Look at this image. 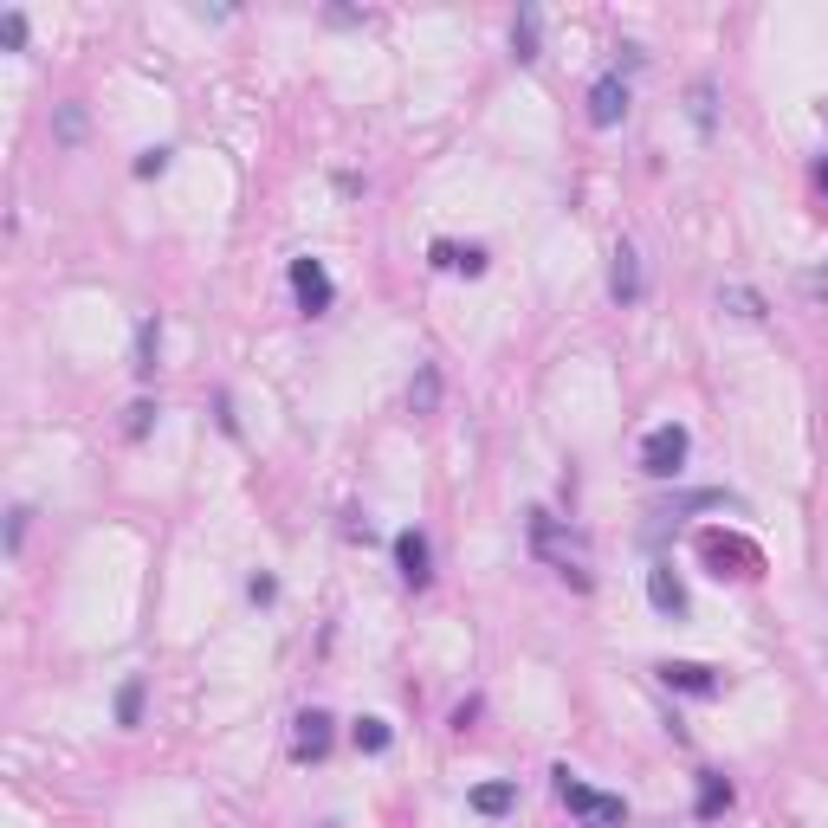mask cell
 <instances>
[{
  "label": "cell",
  "instance_id": "6da1fadb",
  "mask_svg": "<svg viewBox=\"0 0 828 828\" xmlns=\"http://www.w3.org/2000/svg\"><path fill=\"white\" fill-rule=\"evenodd\" d=\"M531 550L550 563V570L563 576L570 589H589V563H583V544L576 537H563V524L550 512H531Z\"/></svg>",
  "mask_w": 828,
  "mask_h": 828
},
{
  "label": "cell",
  "instance_id": "7a4b0ae2",
  "mask_svg": "<svg viewBox=\"0 0 828 828\" xmlns=\"http://www.w3.org/2000/svg\"><path fill=\"white\" fill-rule=\"evenodd\" d=\"M550 777H557V796H563V803H570L589 828H621V822H628V803H621V796H596L583 777H576V770H563V764H557Z\"/></svg>",
  "mask_w": 828,
  "mask_h": 828
},
{
  "label": "cell",
  "instance_id": "3957f363",
  "mask_svg": "<svg viewBox=\"0 0 828 828\" xmlns=\"http://www.w3.org/2000/svg\"><path fill=\"white\" fill-rule=\"evenodd\" d=\"M680 466H686V427H680V421L654 427V434L641 440V473H647V479H673Z\"/></svg>",
  "mask_w": 828,
  "mask_h": 828
},
{
  "label": "cell",
  "instance_id": "277c9868",
  "mask_svg": "<svg viewBox=\"0 0 828 828\" xmlns=\"http://www.w3.org/2000/svg\"><path fill=\"white\" fill-rule=\"evenodd\" d=\"M699 557L712 563V576H757V550L738 544V537H725V531L699 537Z\"/></svg>",
  "mask_w": 828,
  "mask_h": 828
},
{
  "label": "cell",
  "instance_id": "5b68a950",
  "mask_svg": "<svg viewBox=\"0 0 828 828\" xmlns=\"http://www.w3.org/2000/svg\"><path fill=\"white\" fill-rule=\"evenodd\" d=\"M292 292H298V311L305 317H324L330 298H337L330 292V272L317 266V259H292Z\"/></svg>",
  "mask_w": 828,
  "mask_h": 828
},
{
  "label": "cell",
  "instance_id": "8992f818",
  "mask_svg": "<svg viewBox=\"0 0 828 828\" xmlns=\"http://www.w3.org/2000/svg\"><path fill=\"white\" fill-rule=\"evenodd\" d=\"M621 117H628V85H621V72H602L596 85H589V123H596V130H615Z\"/></svg>",
  "mask_w": 828,
  "mask_h": 828
},
{
  "label": "cell",
  "instance_id": "52a82bcc",
  "mask_svg": "<svg viewBox=\"0 0 828 828\" xmlns=\"http://www.w3.org/2000/svg\"><path fill=\"white\" fill-rule=\"evenodd\" d=\"M660 686H673V693H693V699H712L719 693V673L699 667V660H660Z\"/></svg>",
  "mask_w": 828,
  "mask_h": 828
},
{
  "label": "cell",
  "instance_id": "ba28073f",
  "mask_svg": "<svg viewBox=\"0 0 828 828\" xmlns=\"http://www.w3.org/2000/svg\"><path fill=\"white\" fill-rule=\"evenodd\" d=\"M324 751H330V719H324V712H298V719H292V757L317 764Z\"/></svg>",
  "mask_w": 828,
  "mask_h": 828
},
{
  "label": "cell",
  "instance_id": "9c48e42d",
  "mask_svg": "<svg viewBox=\"0 0 828 828\" xmlns=\"http://www.w3.org/2000/svg\"><path fill=\"white\" fill-rule=\"evenodd\" d=\"M395 563H402V583L421 589L427 576H434V570H427V537L421 531H402V537H395Z\"/></svg>",
  "mask_w": 828,
  "mask_h": 828
},
{
  "label": "cell",
  "instance_id": "30bf717a",
  "mask_svg": "<svg viewBox=\"0 0 828 828\" xmlns=\"http://www.w3.org/2000/svg\"><path fill=\"white\" fill-rule=\"evenodd\" d=\"M647 596H654L660 615H686V589H680V576H673L667 563H654V570H647Z\"/></svg>",
  "mask_w": 828,
  "mask_h": 828
},
{
  "label": "cell",
  "instance_id": "8fae6325",
  "mask_svg": "<svg viewBox=\"0 0 828 828\" xmlns=\"http://www.w3.org/2000/svg\"><path fill=\"white\" fill-rule=\"evenodd\" d=\"M609 292L621 298V305H634V298H641V259H634V246H628V240L615 246V272H609Z\"/></svg>",
  "mask_w": 828,
  "mask_h": 828
},
{
  "label": "cell",
  "instance_id": "7c38bea8",
  "mask_svg": "<svg viewBox=\"0 0 828 828\" xmlns=\"http://www.w3.org/2000/svg\"><path fill=\"white\" fill-rule=\"evenodd\" d=\"M434 266H440V272H466V279H479V272H486V253H479V246L440 240V246H434Z\"/></svg>",
  "mask_w": 828,
  "mask_h": 828
},
{
  "label": "cell",
  "instance_id": "4fadbf2b",
  "mask_svg": "<svg viewBox=\"0 0 828 828\" xmlns=\"http://www.w3.org/2000/svg\"><path fill=\"white\" fill-rule=\"evenodd\" d=\"M512 803H518L512 783H479V790H473V809H479V816H505Z\"/></svg>",
  "mask_w": 828,
  "mask_h": 828
},
{
  "label": "cell",
  "instance_id": "5bb4252c",
  "mask_svg": "<svg viewBox=\"0 0 828 828\" xmlns=\"http://www.w3.org/2000/svg\"><path fill=\"white\" fill-rule=\"evenodd\" d=\"M408 402H414V414H434V402H440V369H434V363H421V376H414Z\"/></svg>",
  "mask_w": 828,
  "mask_h": 828
},
{
  "label": "cell",
  "instance_id": "9a60e30c",
  "mask_svg": "<svg viewBox=\"0 0 828 828\" xmlns=\"http://www.w3.org/2000/svg\"><path fill=\"white\" fill-rule=\"evenodd\" d=\"M719 305H725L731 317H751V324L764 317V298H757L751 285H725V292H719Z\"/></svg>",
  "mask_w": 828,
  "mask_h": 828
},
{
  "label": "cell",
  "instance_id": "2e32d148",
  "mask_svg": "<svg viewBox=\"0 0 828 828\" xmlns=\"http://www.w3.org/2000/svg\"><path fill=\"white\" fill-rule=\"evenodd\" d=\"M512 59L518 65H537V13H518V26H512Z\"/></svg>",
  "mask_w": 828,
  "mask_h": 828
},
{
  "label": "cell",
  "instance_id": "e0dca14e",
  "mask_svg": "<svg viewBox=\"0 0 828 828\" xmlns=\"http://www.w3.org/2000/svg\"><path fill=\"white\" fill-rule=\"evenodd\" d=\"M350 738H356V751H369V757H376V751H389V738H395V731H389V719H356Z\"/></svg>",
  "mask_w": 828,
  "mask_h": 828
},
{
  "label": "cell",
  "instance_id": "ac0fdd59",
  "mask_svg": "<svg viewBox=\"0 0 828 828\" xmlns=\"http://www.w3.org/2000/svg\"><path fill=\"white\" fill-rule=\"evenodd\" d=\"M719 809H731V783L725 777H699V816H719Z\"/></svg>",
  "mask_w": 828,
  "mask_h": 828
},
{
  "label": "cell",
  "instance_id": "d6986e66",
  "mask_svg": "<svg viewBox=\"0 0 828 828\" xmlns=\"http://www.w3.org/2000/svg\"><path fill=\"white\" fill-rule=\"evenodd\" d=\"M156 343H162L156 337V317H143V324H136V363H130L136 376H149V369H156Z\"/></svg>",
  "mask_w": 828,
  "mask_h": 828
},
{
  "label": "cell",
  "instance_id": "ffe728a7",
  "mask_svg": "<svg viewBox=\"0 0 828 828\" xmlns=\"http://www.w3.org/2000/svg\"><path fill=\"white\" fill-rule=\"evenodd\" d=\"M117 719H123V725H136V719H143V680H130V686L117 693Z\"/></svg>",
  "mask_w": 828,
  "mask_h": 828
},
{
  "label": "cell",
  "instance_id": "44dd1931",
  "mask_svg": "<svg viewBox=\"0 0 828 828\" xmlns=\"http://www.w3.org/2000/svg\"><path fill=\"white\" fill-rule=\"evenodd\" d=\"M693 123L712 130V85H693Z\"/></svg>",
  "mask_w": 828,
  "mask_h": 828
},
{
  "label": "cell",
  "instance_id": "7402d4cb",
  "mask_svg": "<svg viewBox=\"0 0 828 828\" xmlns=\"http://www.w3.org/2000/svg\"><path fill=\"white\" fill-rule=\"evenodd\" d=\"M162 169H169V149H143V156H136V175H143V182L162 175Z\"/></svg>",
  "mask_w": 828,
  "mask_h": 828
},
{
  "label": "cell",
  "instance_id": "603a6c76",
  "mask_svg": "<svg viewBox=\"0 0 828 828\" xmlns=\"http://www.w3.org/2000/svg\"><path fill=\"white\" fill-rule=\"evenodd\" d=\"M0 39H7V46H26V20L20 13H0Z\"/></svg>",
  "mask_w": 828,
  "mask_h": 828
},
{
  "label": "cell",
  "instance_id": "cb8c5ba5",
  "mask_svg": "<svg viewBox=\"0 0 828 828\" xmlns=\"http://www.w3.org/2000/svg\"><path fill=\"white\" fill-rule=\"evenodd\" d=\"M78 130H85V110H78V104H65V117H59V136H65V143H78Z\"/></svg>",
  "mask_w": 828,
  "mask_h": 828
},
{
  "label": "cell",
  "instance_id": "d4e9b609",
  "mask_svg": "<svg viewBox=\"0 0 828 828\" xmlns=\"http://www.w3.org/2000/svg\"><path fill=\"white\" fill-rule=\"evenodd\" d=\"M149 421H156V408H149V402H136V408H130V421H123V427H130V434L143 440V434H149Z\"/></svg>",
  "mask_w": 828,
  "mask_h": 828
},
{
  "label": "cell",
  "instance_id": "484cf974",
  "mask_svg": "<svg viewBox=\"0 0 828 828\" xmlns=\"http://www.w3.org/2000/svg\"><path fill=\"white\" fill-rule=\"evenodd\" d=\"M26 518H33V512H26V505H20V512H13V524H7V544H13V550L26 544Z\"/></svg>",
  "mask_w": 828,
  "mask_h": 828
},
{
  "label": "cell",
  "instance_id": "4316f807",
  "mask_svg": "<svg viewBox=\"0 0 828 828\" xmlns=\"http://www.w3.org/2000/svg\"><path fill=\"white\" fill-rule=\"evenodd\" d=\"M822 188H828V162H822Z\"/></svg>",
  "mask_w": 828,
  "mask_h": 828
}]
</instances>
